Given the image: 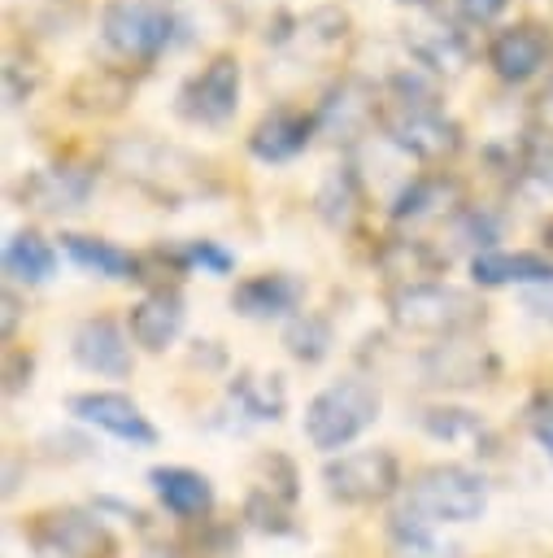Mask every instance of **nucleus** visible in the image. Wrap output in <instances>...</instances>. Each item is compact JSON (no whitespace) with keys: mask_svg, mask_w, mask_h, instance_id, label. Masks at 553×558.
Masks as SVG:
<instances>
[{"mask_svg":"<svg viewBox=\"0 0 553 558\" xmlns=\"http://www.w3.org/2000/svg\"><path fill=\"white\" fill-rule=\"evenodd\" d=\"M379 126H383L388 144L414 161H444L462 148V126L444 113L440 87L422 74V65L396 70L388 78Z\"/></svg>","mask_w":553,"mask_h":558,"instance_id":"f257e3e1","label":"nucleus"},{"mask_svg":"<svg viewBox=\"0 0 553 558\" xmlns=\"http://www.w3.org/2000/svg\"><path fill=\"white\" fill-rule=\"evenodd\" d=\"M283 349H287L296 362H305V366L322 362V357L331 353V323L300 310V314L287 318V327H283Z\"/></svg>","mask_w":553,"mask_h":558,"instance_id":"393cba45","label":"nucleus"},{"mask_svg":"<svg viewBox=\"0 0 553 558\" xmlns=\"http://www.w3.org/2000/svg\"><path fill=\"white\" fill-rule=\"evenodd\" d=\"M183 314H187V310H183V296H179L174 288H157V292H148L144 301L131 305L126 331H131V340H135L139 349L161 353V349H170V344L179 340Z\"/></svg>","mask_w":553,"mask_h":558,"instance_id":"4468645a","label":"nucleus"},{"mask_svg":"<svg viewBox=\"0 0 553 558\" xmlns=\"http://www.w3.org/2000/svg\"><path fill=\"white\" fill-rule=\"evenodd\" d=\"M388 314L409 336H457L483 318V305L453 283H409L388 292Z\"/></svg>","mask_w":553,"mask_h":558,"instance_id":"7ed1b4c3","label":"nucleus"},{"mask_svg":"<svg viewBox=\"0 0 553 558\" xmlns=\"http://www.w3.org/2000/svg\"><path fill=\"white\" fill-rule=\"evenodd\" d=\"M231 401L248 414V418H279L283 405H287V388H283V375H235L231 379Z\"/></svg>","mask_w":553,"mask_h":558,"instance_id":"b1692460","label":"nucleus"},{"mask_svg":"<svg viewBox=\"0 0 553 558\" xmlns=\"http://www.w3.org/2000/svg\"><path fill=\"white\" fill-rule=\"evenodd\" d=\"M30 545L39 558H109L113 536L87 510H52L35 523Z\"/></svg>","mask_w":553,"mask_h":558,"instance_id":"6e6552de","label":"nucleus"},{"mask_svg":"<svg viewBox=\"0 0 553 558\" xmlns=\"http://www.w3.org/2000/svg\"><path fill=\"white\" fill-rule=\"evenodd\" d=\"M61 248H65L83 270H91V275H105V279H144V275H139V257L126 253V248H118V244H109V240L70 231V235H61Z\"/></svg>","mask_w":553,"mask_h":558,"instance_id":"412c9836","label":"nucleus"},{"mask_svg":"<svg viewBox=\"0 0 553 558\" xmlns=\"http://www.w3.org/2000/svg\"><path fill=\"white\" fill-rule=\"evenodd\" d=\"M483 506H488L483 475H475L470 466H457V462L418 471L405 493V514H414L431 527L435 523H470L483 514Z\"/></svg>","mask_w":553,"mask_h":558,"instance_id":"20e7f679","label":"nucleus"},{"mask_svg":"<svg viewBox=\"0 0 553 558\" xmlns=\"http://www.w3.org/2000/svg\"><path fill=\"white\" fill-rule=\"evenodd\" d=\"M553 61V35L540 22H514L492 35L488 65L501 83H527Z\"/></svg>","mask_w":553,"mask_h":558,"instance_id":"1a4fd4ad","label":"nucleus"},{"mask_svg":"<svg viewBox=\"0 0 553 558\" xmlns=\"http://www.w3.org/2000/svg\"><path fill=\"white\" fill-rule=\"evenodd\" d=\"M0 305H4V327H0V331H4V340H9V336H13V327H17V314H22V310H17V292H13V288H4V301H0Z\"/></svg>","mask_w":553,"mask_h":558,"instance_id":"473e14b6","label":"nucleus"},{"mask_svg":"<svg viewBox=\"0 0 553 558\" xmlns=\"http://www.w3.org/2000/svg\"><path fill=\"white\" fill-rule=\"evenodd\" d=\"M100 35H105L113 57L148 65L165 52V44L174 35V22H170L165 9H157L148 0H113L100 13Z\"/></svg>","mask_w":553,"mask_h":558,"instance_id":"39448f33","label":"nucleus"},{"mask_svg":"<svg viewBox=\"0 0 553 558\" xmlns=\"http://www.w3.org/2000/svg\"><path fill=\"white\" fill-rule=\"evenodd\" d=\"M536 113H540V126H544V135L553 140V78H549V87L540 92V105H536Z\"/></svg>","mask_w":553,"mask_h":558,"instance_id":"2f4dec72","label":"nucleus"},{"mask_svg":"<svg viewBox=\"0 0 553 558\" xmlns=\"http://www.w3.org/2000/svg\"><path fill=\"white\" fill-rule=\"evenodd\" d=\"M74 362L91 375H105V379H122L131 375V349H126V336L113 318H87L78 323L74 331Z\"/></svg>","mask_w":553,"mask_h":558,"instance_id":"2eb2a0df","label":"nucleus"},{"mask_svg":"<svg viewBox=\"0 0 553 558\" xmlns=\"http://www.w3.org/2000/svg\"><path fill=\"white\" fill-rule=\"evenodd\" d=\"M457 183L435 170V174H414L396 196H392V218L396 222H422V218H435V214H448L457 205ZM462 209V205H457Z\"/></svg>","mask_w":553,"mask_h":558,"instance_id":"6ab92c4d","label":"nucleus"},{"mask_svg":"<svg viewBox=\"0 0 553 558\" xmlns=\"http://www.w3.org/2000/svg\"><path fill=\"white\" fill-rule=\"evenodd\" d=\"M379 266H383V275L396 279V288H409V283H435V275L448 266V257L435 253L427 240H388L379 248Z\"/></svg>","mask_w":553,"mask_h":558,"instance_id":"aec40b11","label":"nucleus"},{"mask_svg":"<svg viewBox=\"0 0 553 558\" xmlns=\"http://www.w3.org/2000/svg\"><path fill=\"white\" fill-rule=\"evenodd\" d=\"M405 48L431 74H457L470 61V44L462 39V31L448 22H431V17L405 31Z\"/></svg>","mask_w":553,"mask_h":558,"instance_id":"f3484780","label":"nucleus"},{"mask_svg":"<svg viewBox=\"0 0 553 558\" xmlns=\"http://www.w3.org/2000/svg\"><path fill=\"white\" fill-rule=\"evenodd\" d=\"M26 201L44 214H61V209H78L91 192V174H78V170H39L22 183Z\"/></svg>","mask_w":553,"mask_h":558,"instance_id":"4be33fe9","label":"nucleus"},{"mask_svg":"<svg viewBox=\"0 0 553 558\" xmlns=\"http://www.w3.org/2000/svg\"><path fill=\"white\" fill-rule=\"evenodd\" d=\"M531 432H536V440L544 445V453L553 458V405H549V410H536V414H531Z\"/></svg>","mask_w":553,"mask_h":558,"instance_id":"7c9ffc66","label":"nucleus"},{"mask_svg":"<svg viewBox=\"0 0 553 558\" xmlns=\"http://www.w3.org/2000/svg\"><path fill=\"white\" fill-rule=\"evenodd\" d=\"M422 427H427L431 436L453 440V436H462V432H475L479 418H475L470 410H427V414H422Z\"/></svg>","mask_w":553,"mask_h":558,"instance_id":"cd10ccee","label":"nucleus"},{"mask_svg":"<svg viewBox=\"0 0 553 558\" xmlns=\"http://www.w3.org/2000/svg\"><path fill=\"white\" fill-rule=\"evenodd\" d=\"M314 131H318V118H314V113H305V109H270V113H261V122L253 126L248 153H253L257 161H292L296 153L309 148Z\"/></svg>","mask_w":553,"mask_h":558,"instance_id":"ddd939ff","label":"nucleus"},{"mask_svg":"<svg viewBox=\"0 0 553 558\" xmlns=\"http://www.w3.org/2000/svg\"><path fill=\"white\" fill-rule=\"evenodd\" d=\"M305 301V283L287 270H266V275H253L244 283H235L231 292V310L244 314V318H257V323H270V318H296V305Z\"/></svg>","mask_w":553,"mask_h":558,"instance_id":"9b49d317","label":"nucleus"},{"mask_svg":"<svg viewBox=\"0 0 553 558\" xmlns=\"http://www.w3.org/2000/svg\"><path fill=\"white\" fill-rule=\"evenodd\" d=\"M353 205H357V179H353L348 170L331 174V179H327V187L318 192V209H322V218H327V222H335V227H344V222H348V214H353Z\"/></svg>","mask_w":553,"mask_h":558,"instance_id":"a878e982","label":"nucleus"},{"mask_svg":"<svg viewBox=\"0 0 553 558\" xmlns=\"http://www.w3.org/2000/svg\"><path fill=\"white\" fill-rule=\"evenodd\" d=\"M544 244L553 248V218H549V227H544Z\"/></svg>","mask_w":553,"mask_h":558,"instance_id":"f704fd0d","label":"nucleus"},{"mask_svg":"<svg viewBox=\"0 0 553 558\" xmlns=\"http://www.w3.org/2000/svg\"><path fill=\"white\" fill-rule=\"evenodd\" d=\"M322 484L344 506H374L401 488V466L388 449H353V453L327 458Z\"/></svg>","mask_w":553,"mask_h":558,"instance_id":"423d86ee","label":"nucleus"},{"mask_svg":"<svg viewBox=\"0 0 553 558\" xmlns=\"http://www.w3.org/2000/svg\"><path fill=\"white\" fill-rule=\"evenodd\" d=\"M57 270V248L39 231H13L4 240V275L17 283H44Z\"/></svg>","mask_w":553,"mask_h":558,"instance_id":"5701e85b","label":"nucleus"},{"mask_svg":"<svg viewBox=\"0 0 553 558\" xmlns=\"http://www.w3.org/2000/svg\"><path fill=\"white\" fill-rule=\"evenodd\" d=\"M523 305L536 314V318H549L553 323V283H536L523 292Z\"/></svg>","mask_w":553,"mask_h":558,"instance_id":"c756f323","label":"nucleus"},{"mask_svg":"<svg viewBox=\"0 0 553 558\" xmlns=\"http://www.w3.org/2000/svg\"><path fill=\"white\" fill-rule=\"evenodd\" d=\"M470 279L479 288H509V283L536 288V283H553V262L544 253H501V248H488V253L470 257Z\"/></svg>","mask_w":553,"mask_h":558,"instance_id":"dca6fc26","label":"nucleus"},{"mask_svg":"<svg viewBox=\"0 0 553 558\" xmlns=\"http://www.w3.org/2000/svg\"><path fill=\"white\" fill-rule=\"evenodd\" d=\"M239 105V61L231 52H218L205 61L183 87H179V113L196 126H222L235 118Z\"/></svg>","mask_w":553,"mask_h":558,"instance_id":"0eeeda50","label":"nucleus"},{"mask_svg":"<svg viewBox=\"0 0 553 558\" xmlns=\"http://www.w3.org/2000/svg\"><path fill=\"white\" fill-rule=\"evenodd\" d=\"M174 262H179V266H200V270H209V275H226V270L235 266V257H231L226 248H218L213 240H192L183 253H174Z\"/></svg>","mask_w":553,"mask_h":558,"instance_id":"bb28decb","label":"nucleus"},{"mask_svg":"<svg viewBox=\"0 0 553 558\" xmlns=\"http://www.w3.org/2000/svg\"><path fill=\"white\" fill-rule=\"evenodd\" d=\"M453 4H457V17H462V22L488 26V22H496V17L505 13L509 0H453Z\"/></svg>","mask_w":553,"mask_h":558,"instance_id":"c85d7f7f","label":"nucleus"},{"mask_svg":"<svg viewBox=\"0 0 553 558\" xmlns=\"http://www.w3.org/2000/svg\"><path fill=\"white\" fill-rule=\"evenodd\" d=\"M396 4H409V9H435L440 0H396Z\"/></svg>","mask_w":553,"mask_h":558,"instance_id":"72a5a7b5","label":"nucleus"},{"mask_svg":"<svg viewBox=\"0 0 553 558\" xmlns=\"http://www.w3.org/2000/svg\"><path fill=\"white\" fill-rule=\"evenodd\" d=\"M148 484H152L157 501L179 519H200L213 510V484L192 466H152Z\"/></svg>","mask_w":553,"mask_h":558,"instance_id":"a211bd4d","label":"nucleus"},{"mask_svg":"<svg viewBox=\"0 0 553 558\" xmlns=\"http://www.w3.org/2000/svg\"><path fill=\"white\" fill-rule=\"evenodd\" d=\"M70 414L91 423L96 432L126 440V445H157V427L144 418V410L126 392H74Z\"/></svg>","mask_w":553,"mask_h":558,"instance_id":"9d476101","label":"nucleus"},{"mask_svg":"<svg viewBox=\"0 0 553 558\" xmlns=\"http://www.w3.org/2000/svg\"><path fill=\"white\" fill-rule=\"evenodd\" d=\"M379 109H383V96H374V87L344 78L340 87L327 92L314 118H318V131H331L335 140H357L370 122H379Z\"/></svg>","mask_w":553,"mask_h":558,"instance_id":"f8f14e48","label":"nucleus"},{"mask_svg":"<svg viewBox=\"0 0 553 558\" xmlns=\"http://www.w3.org/2000/svg\"><path fill=\"white\" fill-rule=\"evenodd\" d=\"M379 388L366 375H344L331 379L322 392H314V401L305 405V440L322 453H335L344 445H353L374 418H379Z\"/></svg>","mask_w":553,"mask_h":558,"instance_id":"f03ea898","label":"nucleus"}]
</instances>
